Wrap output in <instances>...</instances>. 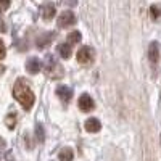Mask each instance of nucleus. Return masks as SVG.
Instances as JSON below:
<instances>
[{"label":"nucleus","mask_w":161,"mask_h":161,"mask_svg":"<svg viewBox=\"0 0 161 161\" xmlns=\"http://www.w3.org/2000/svg\"><path fill=\"white\" fill-rule=\"evenodd\" d=\"M55 37V32H45V34H42V36H39L37 37V40H36V45L39 47V48H45L50 42H52V39Z\"/></svg>","instance_id":"obj_8"},{"label":"nucleus","mask_w":161,"mask_h":161,"mask_svg":"<svg viewBox=\"0 0 161 161\" xmlns=\"http://www.w3.org/2000/svg\"><path fill=\"white\" fill-rule=\"evenodd\" d=\"M13 97H15L24 110H31L32 108V105L36 102V95H34V92L31 90L29 84L26 82L24 79H18L16 82H15V87H13Z\"/></svg>","instance_id":"obj_1"},{"label":"nucleus","mask_w":161,"mask_h":161,"mask_svg":"<svg viewBox=\"0 0 161 161\" xmlns=\"http://www.w3.org/2000/svg\"><path fill=\"white\" fill-rule=\"evenodd\" d=\"M5 53H7L5 44H3V40L0 39V60H3V58H5Z\"/></svg>","instance_id":"obj_17"},{"label":"nucleus","mask_w":161,"mask_h":161,"mask_svg":"<svg viewBox=\"0 0 161 161\" xmlns=\"http://www.w3.org/2000/svg\"><path fill=\"white\" fill-rule=\"evenodd\" d=\"M45 74L50 77V79H58L61 74H63V69L58 66V63H57V60L53 58L50 53L48 55H45Z\"/></svg>","instance_id":"obj_2"},{"label":"nucleus","mask_w":161,"mask_h":161,"mask_svg":"<svg viewBox=\"0 0 161 161\" xmlns=\"http://www.w3.org/2000/svg\"><path fill=\"white\" fill-rule=\"evenodd\" d=\"M0 31H2V32H5V31H7V28H5V23H3L2 19H0Z\"/></svg>","instance_id":"obj_20"},{"label":"nucleus","mask_w":161,"mask_h":161,"mask_svg":"<svg viewBox=\"0 0 161 161\" xmlns=\"http://www.w3.org/2000/svg\"><path fill=\"white\" fill-rule=\"evenodd\" d=\"M5 123H7L8 129H13V127H15V123H16V114H15V113H10Z\"/></svg>","instance_id":"obj_16"},{"label":"nucleus","mask_w":161,"mask_h":161,"mask_svg":"<svg viewBox=\"0 0 161 161\" xmlns=\"http://www.w3.org/2000/svg\"><path fill=\"white\" fill-rule=\"evenodd\" d=\"M150 10H152V13H153V16H155V18H158V16H159V11H158V8H156V7H152Z\"/></svg>","instance_id":"obj_19"},{"label":"nucleus","mask_w":161,"mask_h":161,"mask_svg":"<svg viewBox=\"0 0 161 161\" xmlns=\"http://www.w3.org/2000/svg\"><path fill=\"white\" fill-rule=\"evenodd\" d=\"M80 37H82V36H80V32L79 31H73V32H69L68 34V40H69V45L71 44H77V42H80Z\"/></svg>","instance_id":"obj_15"},{"label":"nucleus","mask_w":161,"mask_h":161,"mask_svg":"<svg viewBox=\"0 0 161 161\" xmlns=\"http://www.w3.org/2000/svg\"><path fill=\"white\" fill-rule=\"evenodd\" d=\"M58 158H60V161H73V158H74V150L71 148V147H64V148L60 150Z\"/></svg>","instance_id":"obj_12"},{"label":"nucleus","mask_w":161,"mask_h":161,"mask_svg":"<svg viewBox=\"0 0 161 161\" xmlns=\"http://www.w3.org/2000/svg\"><path fill=\"white\" fill-rule=\"evenodd\" d=\"M3 71H5V68H3V66H0V74H2Z\"/></svg>","instance_id":"obj_21"},{"label":"nucleus","mask_w":161,"mask_h":161,"mask_svg":"<svg viewBox=\"0 0 161 161\" xmlns=\"http://www.w3.org/2000/svg\"><path fill=\"white\" fill-rule=\"evenodd\" d=\"M77 105H79V108L82 111H86V113H89V111H92L93 108H95V103H93V100H92V97L89 95V93H82V95L79 97Z\"/></svg>","instance_id":"obj_5"},{"label":"nucleus","mask_w":161,"mask_h":161,"mask_svg":"<svg viewBox=\"0 0 161 161\" xmlns=\"http://www.w3.org/2000/svg\"><path fill=\"white\" fill-rule=\"evenodd\" d=\"M40 68H42V63H40V60L36 58V57H31L26 61V71L29 74H37L40 71Z\"/></svg>","instance_id":"obj_6"},{"label":"nucleus","mask_w":161,"mask_h":161,"mask_svg":"<svg viewBox=\"0 0 161 161\" xmlns=\"http://www.w3.org/2000/svg\"><path fill=\"white\" fill-rule=\"evenodd\" d=\"M55 13H57V10H55V5L53 3H45L42 7V18L45 21H50L53 16H55Z\"/></svg>","instance_id":"obj_10"},{"label":"nucleus","mask_w":161,"mask_h":161,"mask_svg":"<svg viewBox=\"0 0 161 161\" xmlns=\"http://www.w3.org/2000/svg\"><path fill=\"white\" fill-rule=\"evenodd\" d=\"M57 95H58L64 103H68V102L73 98V89H69L68 86H58V87H57Z\"/></svg>","instance_id":"obj_7"},{"label":"nucleus","mask_w":161,"mask_h":161,"mask_svg":"<svg viewBox=\"0 0 161 161\" xmlns=\"http://www.w3.org/2000/svg\"><path fill=\"white\" fill-rule=\"evenodd\" d=\"M74 23H76V16H74L73 11L66 10V11L60 13V16H58V26L60 28H69Z\"/></svg>","instance_id":"obj_4"},{"label":"nucleus","mask_w":161,"mask_h":161,"mask_svg":"<svg viewBox=\"0 0 161 161\" xmlns=\"http://www.w3.org/2000/svg\"><path fill=\"white\" fill-rule=\"evenodd\" d=\"M0 161H2V159H0Z\"/></svg>","instance_id":"obj_22"},{"label":"nucleus","mask_w":161,"mask_h":161,"mask_svg":"<svg viewBox=\"0 0 161 161\" xmlns=\"http://www.w3.org/2000/svg\"><path fill=\"white\" fill-rule=\"evenodd\" d=\"M10 7V2L8 0H0V13H2L3 10H7Z\"/></svg>","instance_id":"obj_18"},{"label":"nucleus","mask_w":161,"mask_h":161,"mask_svg":"<svg viewBox=\"0 0 161 161\" xmlns=\"http://www.w3.org/2000/svg\"><path fill=\"white\" fill-rule=\"evenodd\" d=\"M93 60H95V52H93L92 47L89 45H84L80 47L77 50V61L80 64H86V66H90L93 63Z\"/></svg>","instance_id":"obj_3"},{"label":"nucleus","mask_w":161,"mask_h":161,"mask_svg":"<svg viewBox=\"0 0 161 161\" xmlns=\"http://www.w3.org/2000/svg\"><path fill=\"white\" fill-rule=\"evenodd\" d=\"M36 139H37V142H40V143L45 140V129H44V126L40 124V123L36 126Z\"/></svg>","instance_id":"obj_14"},{"label":"nucleus","mask_w":161,"mask_h":161,"mask_svg":"<svg viewBox=\"0 0 161 161\" xmlns=\"http://www.w3.org/2000/svg\"><path fill=\"white\" fill-rule=\"evenodd\" d=\"M148 58L152 63H156L159 60V45L158 42H152L148 47Z\"/></svg>","instance_id":"obj_11"},{"label":"nucleus","mask_w":161,"mask_h":161,"mask_svg":"<svg viewBox=\"0 0 161 161\" xmlns=\"http://www.w3.org/2000/svg\"><path fill=\"white\" fill-rule=\"evenodd\" d=\"M57 52L60 53V57L61 58H69L71 57V45L68 44V42H66V44H58L57 45Z\"/></svg>","instance_id":"obj_13"},{"label":"nucleus","mask_w":161,"mask_h":161,"mask_svg":"<svg viewBox=\"0 0 161 161\" xmlns=\"http://www.w3.org/2000/svg\"><path fill=\"white\" fill-rule=\"evenodd\" d=\"M84 127L87 132H98L102 129V124L97 118H89L86 123H84Z\"/></svg>","instance_id":"obj_9"}]
</instances>
